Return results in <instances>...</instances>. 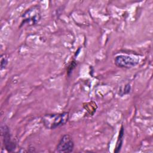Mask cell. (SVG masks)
<instances>
[{
	"mask_svg": "<svg viewBox=\"0 0 153 153\" xmlns=\"http://www.w3.org/2000/svg\"><path fill=\"white\" fill-rule=\"evenodd\" d=\"M69 114L68 112L59 114H45L42 117V122L45 128L54 130L65 125L69 120Z\"/></svg>",
	"mask_w": 153,
	"mask_h": 153,
	"instance_id": "cell-1",
	"label": "cell"
},
{
	"mask_svg": "<svg viewBox=\"0 0 153 153\" xmlns=\"http://www.w3.org/2000/svg\"><path fill=\"white\" fill-rule=\"evenodd\" d=\"M22 25L27 24L29 25H35L37 24L41 19L40 9L38 6H34L27 9L22 15Z\"/></svg>",
	"mask_w": 153,
	"mask_h": 153,
	"instance_id": "cell-2",
	"label": "cell"
},
{
	"mask_svg": "<svg viewBox=\"0 0 153 153\" xmlns=\"http://www.w3.org/2000/svg\"><path fill=\"white\" fill-rule=\"evenodd\" d=\"M74 148V142L71 136L64 134L59 141L56 148L57 152H71Z\"/></svg>",
	"mask_w": 153,
	"mask_h": 153,
	"instance_id": "cell-3",
	"label": "cell"
},
{
	"mask_svg": "<svg viewBox=\"0 0 153 153\" xmlns=\"http://www.w3.org/2000/svg\"><path fill=\"white\" fill-rule=\"evenodd\" d=\"M114 62L119 68L129 69L136 66L139 63V60L129 56L118 55L115 57Z\"/></svg>",
	"mask_w": 153,
	"mask_h": 153,
	"instance_id": "cell-4",
	"label": "cell"
},
{
	"mask_svg": "<svg viewBox=\"0 0 153 153\" xmlns=\"http://www.w3.org/2000/svg\"><path fill=\"white\" fill-rule=\"evenodd\" d=\"M1 132L5 149L9 152H13L16 148V143L11 137L9 127L7 125L2 126L1 127Z\"/></svg>",
	"mask_w": 153,
	"mask_h": 153,
	"instance_id": "cell-5",
	"label": "cell"
},
{
	"mask_svg": "<svg viewBox=\"0 0 153 153\" xmlns=\"http://www.w3.org/2000/svg\"><path fill=\"white\" fill-rule=\"evenodd\" d=\"M124 129L123 126H121V128L120 130L119 131V135L118 137V139H117V144H116V146L114 150V152L117 153L119 152L121 150V148L122 147L123 145V140H124Z\"/></svg>",
	"mask_w": 153,
	"mask_h": 153,
	"instance_id": "cell-6",
	"label": "cell"
},
{
	"mask_svg": "<svg viewBox=\"0 0 153 153\" xmlns=\"http://www.w3.org/2000/svg\"><path fill=\"white\" fill-rule=\"evenodd\" d=\"M8 63V60L5 57H3V56L1 57V69H2L4 68L6 66V65Z\"/></svg>",
	"mask_w": 153,
	"mask_h": 153,
	"instance_id": "cell-7",
	"label": "cell"
},
{
	"mask_svg": "<svg viewBox=\"0 0 153 153\" xmlns=\"http://www.w3.org/2000/svg\"><path fill=\"white\" fill-rule=\"evenodd\" d=\"M130 89H131V87H130V85L129 84H127L125 86V89H124V92L123 94H128L130 91Z\"/></svg>",
	"mask_w": 153,
	"mask_h": 153,
	"instance_id": "cell-8",
	"label": "cell"
}]
</instances>
